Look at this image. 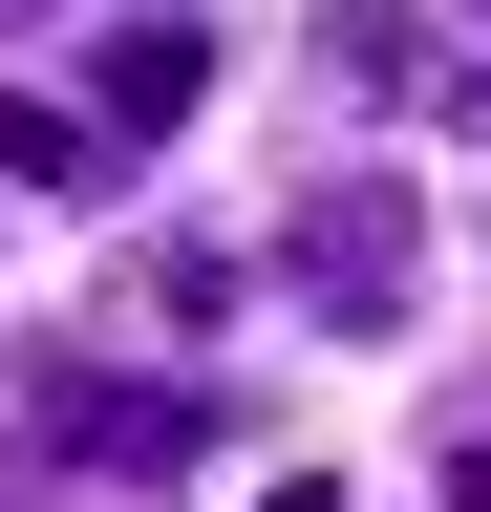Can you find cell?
<instances>
[{"mask_svg": "<svg viewBox=\"0 0 491 512\" xmlns=\"http://www.w3.org/2000/svg\"><path fill=\"white\" fill-rule=\"evenodd\" d=\"M214 406L193 384H107V363H22L0 384V470H193Z\"/></svg>", "mask_w": 491, "mask_h": 512, "instance_id": "obj_1", "label": "cell"}, {"mask_svg": "<svg viewBox=\"0 0 491 512\" xmlns=\"http://www.w3.org/2000/svg\"><path fill=\"white\" fill-rule=\"evenodd\" d=\"M321 86L427 107V86H449V0H321Z\"/></svg>", "mask_w": 491, "mask_h": 512, "instance_id": "obj_4", "label": "cell"}, {"mask_svg": "<svg viewBox=\"0 0 491 512\" xmlns=\"http://www.w3.org/2000/svg\"><path fill=\"white\" fill-rule=\"evenodd\" d=\"M0 22H43V0H0Z\"/></svg>", "mask_w": 491, "mask_h": 512, "instance_id": "obj_10", "label": "cell"}, {"mask_svg": "<svg viewBox=\"0 0 491 512\" xmlns=\"http://www.w3.org/2000/svg\"><path fill=\"white\" fill-rule=\"evenodd\" d=\"M427 128H491V22H449V86H427Z\"/></svg>", "mask_w": 491, "mask_h": 512, "instance_id": "obj_7", "label": "cell"}, {"mask_svg": "<svg viewBox=\"0 0 491 512\" xmlns=\"http://www.w3.org/2000/svg\"><path fill=\"white\" fill-rule=\"evenodd\" d=\"M86 107L129 128V150H171V128L214 107V43H193V22H129V43H107V86H86Z\"/></svg>", "mask_w": 491, "mask_h": 512, "instance_id": "obj_5", "label": "cell"}, {"mask_svg": "<svg viewBox=\"0 0 491 512\" xmlns=\"http://www.w3.org/2000/svg\"><path fill=\"white\" fill-rule=\"evenodd\" d=\"M257 512H342V470H278V491H257Z\"/></svg>", "mask_w": 491, "mask_h": 512, "instance_id": "obj_8", "label": "cell"}, {"mask_svg": "<svg viewBox=\"0 0 491 512\" xmlns=\"http://www.w3.org/2000/svg\"><path fill=\"white\" fill-rule=\"evenodd\" d=\"M129 171V128L65 107V86H0V192H43V214H86V192Z\"/></svg>", "mask_w": 491, "mask_h": 512, "instance_id": "obj_3", "label": "cell"}, {"mask_svg": "<svg viewBox=\"0 0 491 512\" xmlns=\"http://www.w3.org/2000/svg\"><path fill=\"white\" fill-rule=\"evenodd\" d=\"M129 320H150V342H214V320H235V256H214V235H171L150 278H129Z\"/></svg>", "mask_w": 491, "mask_h": 512, "instance_id": "obj_6", "label": "cell"}, {"mask_svg": "<svg viewBox=\"0 0 491 512\" xmlns=\"http://www.w3.org/2000/svg\"><path fill=\"white\" fill-rule=\"evenodd\" d=\"M449 512H491V448H449Z\"/></svg>", "mask_w": 491, "mask_h": 512, "instance_id": "obj_9", "label": "cell"}, {"mask_svg": "<svg viewBox=\"0 0 491 512\" xmlns=\"http://www.w3.org/2000/svg\"><path fill=\"white\" fill-rule=\"evenodd\" d=\"M278 278L321 299V320H363V342H385L406 278H427V192H406V171H321V192H299V235H278Z\"/></svg>", "mask_w": 491, "mask_h": 512, "instance_id": "obj_2", "label": "cell"}]
</instances>
